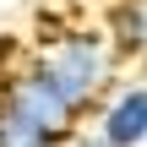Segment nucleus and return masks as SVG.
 Segmentation results:
<instances>
[{
  "mask_svg": "<svg viewBox=\"0 0 147 147\" xmlns=\"http://www.w3.org/2000/svg\"><path fill=\"white\" fill-rule=\"evenodd\" d=\"M0 147H60V142H49L44 131H33V125H22V120H11V115H0Z\"/></svg>",
  "mask_w": 147,
  "mask_h": 147,
  "instance_id": "obj_5",
  "label": "nucleus"
},
{
  "mask_svg": "<svg viewBox=\"0 0 147 147\" xmlns=\"http://www.w3.org/2000/svg\"><path fill=\"white\" fill-rule=\"evenodd\" d=\"M142 60H147V49H142Z\"/></svg>",
  "mask_w": 147,
  "mask_h": 147,
  "instance_id": "obj_8",
  "label": "nucleus"
},
{
  "mask_svg": "<svg viewBox=\"0 0 147 147\" xmlns=\"http://www.w3.org/2000/svg\"><path fill=\"white\" fill-rule=\"evenodd\" d=\"M109 44H115V55L125 60H142L147 49V5H136V0H120L115 11H109Z\"/></svg>",
  "mask_w": 147,
  "mask_h": 147,
  "instance_id": "obj_4",
  "label": "nucleus"
},
{
  "mask_svg": "<svg viewBox=\"0 0 147 147\" xmlns=\"http://www.w3.org/2000/svg\"><path fill=\"white\" fill-rule=\"evenodd\" d=\"M98 136L109 147H142L147 142V87H115L104 104H98Z\"/></svg>",
  "mask_w": 147,
  "mask_h": 147,
  "instance_id": "obj_3",
  "label": "nucleus"
},
{
  "mask_svg": "<svg viewBox=\"0 0 147 147\" xmlns=\"http://www.w3.org/2000/svg\"><path fill=\"white\" fill-rule=\"evenodd\" d=\"M0 115L44 131L49 142H60V147L76 142V120H82V109L55 87V76L44 71L38 55H27L22 65H11V71L0 76Z\"/></svg>",
  "mask_w": 147,
  "mask_h": 147,
  "instance_id": "obj_2",
  "label": "nucleus"
},
{
  "mask_svg": "<svg viewBox=\"0 0 147 147\" xmlns=\"http://www.w3.org/2000/svg\"><path fill=\"white\" fill-rule=\"evenodd\" d=\"M136 5H147V0H136Z\"/></svg>",
  "mask_w": 147,
  "mask_h": 147,
  "instance_id": "obj_7",
  "label": "nucleus"
},
{
  "mask_svg": "<svg viewBox=\"0 0 147 147\" xmlns=\"http://www.w3.org/2000/svg\"><path fill=\"white\" fill-rule=\"evenodd\" d=\"M38 60H44V71L55 76V87H60L82 115L98 109V104L115 93V65H120V55H115L109 38H98V33H87V27H71V33L49 38V44L38 49Z\"/></svg>",
  "mask_w": 147,
  "mask_h": 147,
  "instance_id": "obj_1",
  "label": "nucleus"
},
{
  "mask_svg": "<svg viewBox=\"0 0 147 147\" xmlns=\"http://www.w3.org/2000/svg\"><path fill=\"white\" fill-rule=\"evenodd\" d=\"M71 147H109V142H104L98 131H93V136H87V131H76V142H71Z\"/></svg>",
  "mask_w": 147,
  "mask_h": 147,
  "instance_id": "obj_6",
  "label": "nucleus"
}]
</instances>
